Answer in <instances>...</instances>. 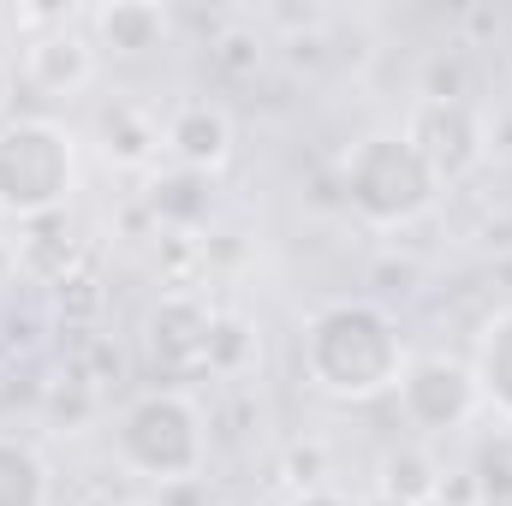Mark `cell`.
Listing matches in <instances>:
<instances>
[{
	"label": "cell",
	"instance_id": "obj_1",
	"mask_svg": "<svg viewBox=\"0 0 512 506\" xmlns=\"http://www.w3.org/2000/svg\"><path fill=\"white\" fill-rule=\"evenodd\" d=\"M304 376L316 393L328 399H346V405H364V399H382L399 387L411 352L393 328L382 304L370 298H340V304H322L310 322H304Z\"/></svg>",
	"mask_w": 512,
	"mask_h": 506
},
{
	"label": "cell",
	"instance_id": "obj_2",
	"mask_svg": "<svg viewBox=\"0 0 512 506\" xmlns=\"http://www.w3.org/2000/svg\"><path fill=\"white\" fill-rule=\"evenodd\" d=\"M114 453L126 471H137L155 489L197 483L209 459V429H203L197 399L179 387H149L126 399V411L114 417Z\"/></svg>",
	"mask_w": 512,
	"mask_h": 506
},
{
	"label": "cell",
	"instance_id": "obj_3",
	"mask_svg": "<svg viewBox=\"0 0 512 506\" xmlns=\"http://www.w3.org/2000/svg\"><path fill=\"white\" fill-rule=\"evenodd\" d=\"M340 197L358 221L370 227H411L435 209L441 179L429 173V161L405 143V131H370L364 143H352V155L340 161Z\"/></svg>",
	"mask_w": 512,
	"mask_h": 506
},
{
	"label": "cell",
	"instance_id": "obj_4",
	"mask_svg": "<svg viewBox=\"0 0 512 506\" xmlns=\"http://www.w3.org/2000/svg\"><path fill=\"white\" fill-rule=\"evenodd\" d=\"M78 179V143L54 120H6L0 126V215L42 221L60 215Z\"/></svg>",
	"mask_w": 512,
	"mask_h": 506
},
{
	"label": "cell",
	"instance_id": "obj_5",
	"mask_svg": "<svg viewBox=\"0 0 512 506\" xmlns=\"http://www.w3.org/2000/svg\"><path fill=\"white\" fill-rule=\"evenodd\" d=\"M405 143L429 161V173L447 185L471 179L489 161V120L477 114V102H447V96H417L405 114Z\"/></svg>",
	"mask_w": 512,
	"mask_h": 506
},
{
	"label": "cell",
	"instance_id": "obj_6",
	"mask_svg": "<svg viewBox=\"0 0 512 506\" xmlns=\"http://www.w3.org/2000/svg\"><path fill=\"white\" fill-rule=\"evenodd\" d=\"M393 393H399L405 423L423 429V435H453V429H465V423L483 411L477 370L459 364V358H447V352H423V358H411Z\"/></svg>",
	"mask_w": 512,
	"mask_h": 506
},
{
	"label": "cell",
	"instance_id": "obj_7",
	"mask_svg": "<svg viewBox=\"0 0 512 506\" xmlns=\"http://www.w3.org/2000/svg\"><path fill=\"white\" fill-rule=\"evenodd\" d=\"M209 334H215V316L191 292H173V298H161L143 316V352H149L155 376H167V381H185L197 370H209Z\"/></svg>",
	"mask_w": 512,
	"mask_h": 506
},
{
	"label": "cell",
	"instance_id": "obj_8",
	"mask_svg": "<svg viewBox=\"0 0 512 506\" xmlns=\"http://www.w3.org/2000/svg\"><path fill=\"white\" fill-rule=\"evenodd\" d=\"M161 149L173 155V167L209 179V173L227 167V155H233V114H227L221 102H209V96H185V102L167 114V126H161Z\"/></svg>",
	"mask_w": 512,
	"mask_h": 506
},
{
	"label": "cell",
	"instance_id": "obj_9",
	"mask_svg": "<svg viewBox=\"0 0 512 506\" xmlns=\"http://www.w3.org/2000/svg\"><path fill=\"white\" fill-rule=\"evenodd\" d=\"M24 78H30L42 96H78V90L96 78V48H90V36H78L72 24L36 36V42L24 48Z\"/></svg>",
	"mask_w": 512,
	"mask_h": 506
},
{
	"label": "cell",
	"instance_id": "obj_10",
	"mask_svg": "<svg viewBox=\"0 0 512 506\" xmlns=\"http://www.w3.org/2000/svg\"><path fill=\"white\" fill-rule=\"evenodd\" d=\"M96 137H102V149H108L114 167H149L155 149H161V120L149 108H137L131 96H114L96 114Z\"/></svg>",
	"mask_w": 512,
	"mask_h": 506
},
{
	"label": "cell",
	"instance_id": "obj_11",
	"mask_svg": "<svg viewBox=\"0 0 512 506\" xmlns=\"http://www.w3.org/2000/svg\"><path fill=\"white\" fill-rule=\"evenodd\" d=\"M90 24H96V42L114 54H149L173 30L167 6H155V0H108V6H96Z\"/></svg>",
	"mask_w": 512,
	"mask_h": 506
},
{
	"label": "cell",
	"instance_id": "obj_12",
	"mask_svg": "<svg viewBox=\"0 0 512 506\" xmlns=\"http://www.w3.org/2000/svg\"><path fill=\"white\" fill-rule=\"evenodd\" d=\"M54 501V471L36 441L0 429V506H48Z\"/></svg>",
	"mask_w": 512,
	"mask_h": 506
},
{
	"label": "cell",
	"instance_id": "obj_13",
	"mask_svg": "<svg viewBox=\"0 0 512 506\" xmlns=\"http://www.w3.org/2000/svg\"><path fill=\"white\" fill-rule=\"evenodd\" d=\"M471 370H477L483 399H489V405L512 423V304L489 316V328H483V346H477V364H471Z\"/></svg>",
	"mask_w": 512,
	"mask_h": 506
},
{
	"label": "cell",
	"instance_id": "obj_14",
	"mask_svg": "<svg viewBox=\"0 0 512 506\" xmlns=\"http://www.w3.org/2000/svg\"><path fill=\"white\" fill-rule=\"evenodd\" d=\"M441 477L447 471L435 465L429 447H393L382 459V495H393V501H405V506H435Z\"/></svg>",
	"mask_w": 512,
	"mask_h": 506
},
{
	"label": "cell",
	"instance_id": "obj_15",
	"mask_svg": "<svg viewBox=\"0 0 512 506\" xmlns=\"http://www.w3.org/2000/svg\"><path fill=\"white\" fill-rule=\"evenodd\" d=\"M30 227V239L18 245V262L36 274V280H48V286H60L66 274H78L72 262H78V251H72V233H66V215H42V221H24Z\"/></svg>",
	"mask_w": 512,
	"mask_h": 506
},
{
	"label": "cell",
	"instance_id": "obj_16",
	"mask_svg": "<svg viewBox=\"0 0 512 506\" xmlns=\"http://www.w3.org/2000/svg\"><path fill=\"white\" fill-rule=\"evenodd\" d=\"M149 209H155L167 227H197V221L209 215V179L173 167V173H161V179L149 185Z\"/></svg>",
	"mask_w": 512,
	"mask_h": 506
},
{
	"label": "cell",
	"instance_id": "obj_17",
	"mask_svg": "<svg viewBox=\"0 0 512 506\" xmlns=\"http://www.w3.org/2000/svg\"><path fill=\"white\" fill-rule=\"evenodd\" d=\"M471 489H477V501L471 506H512V441H495V447L477 453V465H471Z\"/></svg>",
	"mask_w": 512,
	"mask_h": 506
},
{
	"label": "cell",
	"instance_id": "obj_18",
	"mask_svg": "<svg viewBox=\"0 0 512 506\" xmlns=\"http://www.w3.org/2000/svg\"><path fill=\"white\" fill-rule=\"evenodd\" d=\"M256 358V334L239 316H215V334H209V370L215 376H239Z\"/></svg>",
	"mask_w": 512,
	"mask_h": 506
},
{
	"label": "cell",
	"instance_id": "obj_19",
	"mask_svg": "<svg viewBox=\"0 0 512 506\" xmlns=\"http://www.w3.org/2000/svg\"><path fill=\"white\" fill-rule=\"evenodd\" d=\"M96 405H102V393L78 376V370H72V381H48V393H42V411H48L54 423H66V429L90 423V417H96Z\"/></svg>",
	"mask_w": 512,
	"mask_h": 506
},
{
	"label": "cell",
	"instance_id": "obj_20",
	"mask_svg": "<svg viewBox=\"0 0 512 506\" xmlns=\"http://www.w3.org/2000/svg\"><path fill=\"white\" fill-rule=\"evenodd\" d=\"M209 60H215V72H227V78H256V72H262V36H256V30H227V36H215Z\"/></svg>",
	"mask_w": 512,
	"mask_h": 506
},
{
	"label": "cell",
	"instance_id": "obj_21",
	"mask_svg": "<svg viewBox=\"0 0 512 506\" xmlns=\"http://www.w3.org/2000/svg\"><path fill=\"white\" fill-rule=\"evenodd\" d=\"M78 376L90 381L96 393H108V381L126 376V358L114 352V340H108V334H90V340H84V352H78Z\"/></svg>",
	"mask_w": 512,
	"mask_h": 506
},
{
	"label": "cell",
	"instance_id": "obj_22",
	"mask_svg": "<svg viewBox=\"0 0 512 506\" xmlns=\"http://www.w3.org/2000/svg\"><path fill=\"white\" fill-rule=\"evenodd\" d=\"M54 304H60L66 322H96V310H102V286H96V274H66V280L54 286Z\"/></svg>",
	"mask_w": 512,
	"mask_h": 506
},
{
	"label": "cell",
	"instance_id": "obj_23",
	"mask_svg": "<svg viewBox=\"0 0 512 506\" xmlns=\"http://www.w3.org/2000/svg\"><path fill=\"white\" fill-rule=\"evenodd\" d=\"M423 96H447V102H471V78L459 54H435L423 72Z\"/></svg>",
	"mask_w": 512,
	"mask_h": 506
},
{
	"label": "cell",
	"instance_id": "obj_24",
	"mask_svg": "<svg viewBox=\"0 0 512 506\" xmlns=\"http://www.w3.org/2000/svg\"><path fill=\"white\" fill-rule=\"evenodd\" d=\"M286 471H292V483H298V489H322L328 459H322V447L310 441V447H292V453H286Z\"/></svg>",
	"mask_w": 512,
	"mask_h": 506
},
{
	"label": "cell",
	"instance_id": "obj_25",
	"mask_svg": "<svg viewBox=\"0 0 512 506\" xmlns=\"http://www.w3.org/2000/svg\"><path fill=\"white\" fill-rule=\"evenodd\" d=\"M441 506H471L477 501V489H471V471H459V477H441Z\"/></svg>",
	"mask_w": 512,
	"mask_h": 506
},
{
	"label": "cell",
	"instance_id": "obj_26",
	"mask_svg": "<svg viewBox=\"0 0 512 506\" xmlns=\"http://www.w3.org/2000/svg\"><path fill=\"white\" fill-rule=\"evenodd\" d=\"M286 506H358V501H346V495H334V489L322 483V489H298Z\"/></svg>",
	"mask_w": 512,
	"mask_h": 506
},
{
	"label": "cell",
	"instance_id": "obj_27",
	"mask_svg": "<svg viewBox=\"0 0 512 506\" xmlns=\"http://www.w3.org/2000/svg\"><path fill=\"white\" fill-rule=\"evenodd\" d=\"M465 30H471V36H495V30H501V12H489V6H471V12H465Z\"/></svg>",
	"mask_w": 512,
	"mask_h": 506
},
{
	"label": "cell",
	"instance_id": "obj_28",
	"mask_svg": "<svg viewBox=\"0 0 512 506\" xmlns=\"http://www.w3.org/2000/svg\"><path fill=\"white\" fill-rule=\"evenodd\" d=\"M6 102H12V78H6V66H0V114H6ZM6 126V120H0Z\"/></svg>",
	"mask_w": 512,
	"mask_h": 506
},
{
	"label": "cell",
	"instance_id": "obj_29",
	"mask_svg": "<svg viewBox=\"0 0 512 506\" xmlns=\"http://www.w3.org/2000/svg\"><path fill=\"white\" fill-rule=\"evenodd\" d=\"M358 506H405V501H393V495H382V489H376V495H364Z\"/></svg>",
	"mask_w": 512,
	"mask_h": 506
},
{
	"label": "cell",
	"instance_id": "obj_30",
	"mask_svg": "<svg viewBox=\"0 0 512 506\" xmlns=\"http://www.w3.org/2000/svg\"><path fill=\"white\" fill-rule=\"evenodd\" d=\"M114 506H155V501H114Z\"/></svg>",
	"mask_w": 512,
	"mask_h": 506
}]
</instances>
